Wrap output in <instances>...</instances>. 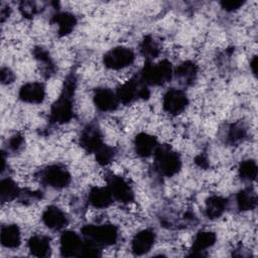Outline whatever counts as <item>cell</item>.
<instances>
[{
    "label": "cell",
    "instance_id": "cell-1",
    "mask_svg": "<svg viewBox=\"0 0 258 258\" xmlns=\"http://www.w3.org/2000/svg\"><path fill=\"white\" fill-rule=\"evenodd\" d=\"M76 90V78L74 75L67 77L59 97L51 105L49 120L51 123L64 124L74 117L73 96Z\"/></svg>",
    "mask_w": 258,
    "mask_h": 258
},
{
    "label": "cell",
    "instance_id": "cell-2",
    "mask_svg": "<svg viewBox=\"0 0 258 258\" xmlns=\"http://www.w3.org/2000/svg\"><path fill=\"white\" fill-rule=\"evenodd\" d=\"M155 169L163 176L170 177L176 174L181 167L179 154L167 145H158L154 152Z\"/></svg>",
    "mask_w": 258,
    "mask_h": 258
},
{
    "label": "cell",
    "instance_id": "cell-3",
    "mask_svg": "<svg viewBox=\"0 0 258 258\" xmlns=\"http://www.w3.org/2000/svg\"><path fill=\"white\" fill-rule=\"evenodd\" d=\"M173 70L171 63L166 60H160L152 63L147 60L140 73V79L146 86H161L171 80Z\"/></svg>",
    "mask_w": 258,
    "mask_h": 258
},
{
    "label": "cell",
    "instance_id": "cell-4",
    "mask_svg": "<svg viewBox=\"0 0 258 258\" xmlns=\"http://www.w3.org/2000/svg\"><path fill=\"white\" fill-rule=\"evenodd\" d=\"M82 234L100 246H110L118 239V230L114 225H86L82 228Z\"/></svg>",
    "mask_w": 258,
    "mask_h": 258
},
{
    "label": "cell",
    "instance_id": "cell-5",
    "mask_svg": "<svg viewBox=\"0 0 258 258\" xmlns=\"http://www.w3.org/2000/svg\"><path fill=\"white\" fill-rule=\"evenodd\" d=\"M39 178L42 183L54 188L67 187L72 180L68 169L58 164L48 165L40 170Z\"/></svg>",
    "mask_w": 258,
    "mask_h": 258
},
{
    "label": "cell",
    "instance_id": "cell-6",
    "mask_svg": "<svg viewBox=\"0 0 258 258\" xmlns=\"http://www.w3.org/2000/svg\"><path fill=\"white\" fill-rule=\"evenodd\" d=\"M135 59L134 51L131 48L117 46L107 51L103 56V62L110 70H122L132 64Z\"/></svg>",
    "mask_w": 258,
    "mask_h": 258
},
{
    "label": "cell",
    "instance_id": "cell-7",
    "mask_svg": "<svg viewBox=\"0 0 258 258\" xmlns=\"http://www.w3.org/2000/svg\"><path fill=\"white\" fill-rule=\"evenodd\" d=\"M107 187L113 198L120 203L128 204L134 200V192L129 183L121 176L110 173L106 177Z\"/></svg>",
    "mask_w": 258,
    "mask_h": 258
},
{
    "label": "cell",
    "instance_id": "cell-8",
    "mask_svg": "<svg viewBox=\"0 0 258 258\" xmlns=\"http://www.w3.org/2000/svg\"><path fill=\"white\" fill-rule=\"evenodd\" d=\"M188 105L186 94L179 89H169L163 96L162 107L163 110L170 115H177L181 113Z\"/></svg>",
    "mask_w": 258,
    "mask_h": 258
},
{
    "label": "cell",
    "instance_id": "cell-9",
    "mask_svg": "<svg viewBox=\"0 0 258 258\" xmlns=\"http://www.w3.org/2000/svg\"><path fill=\"white\" fill-rule=\"evenodd\" d=\"M145 87L146 85L141 81L140 77H134L117 89L116 96L120 103L127 105L136 99H140L141 92Z\"/></svg>",
    "mask_w": 258,
    "mask_h": 258
},
{
    "label": "cell",
    "instance_id": "cell-10",
    "mask_svg": "<svg viewBox=\"0 0 258 258\" xmlns=\"http://www.w3.org/2000/svg\"><path fill=\"white\" fill-rule=\"evenodd\" d=\"M80 145L88 152L95 153L103 145V135L96 124L87 125L80 135Z\"/></svg>",
    "mask_w": 258,
    "mask_h": 258
},
{
    "label": "cell",
    "instance_id": "cell-11",
    "mask_svg": "<svg viewBox=\"0 0 258 258\" xmlns=\"http://www.w3.org/2000/svg\"><path fill=\"white\" fill-rule=\"evenodd\" d=\"M84 241L74 231H66L61 234L59 240L60 254L63 257L80 256Z\"/></svg>",
    "mask_w": 258,
    "mask_h": 258
},
{
    "label": "cell",
    "instance_id": "cell-12",
    "mask_svg": "<svg viewBox=\"0 0 258 258\" xmlns=\"http://www.w3.org/2000/svg\"><path fill=\"white\" fill-rule=\"evenodd\" d=\"M94 103L102 112H112L118 108L119 100L112 90L108 88H98L94 93Z\"/></svg>",
    "mask_w": 258,
    "mask_h": 258
},
{
    "label": "cell",
    "instance_id": "cell-13",
    "mask_svg": "<svg viewBox=\"0 0 258 258\" xmlns=\"http://www.w3.org/2000/svg\"><path fill=\"white\" fill-rule=\"evenodd\" d=\"M18 96L22 102L29 104H39L43 102L45 98V88L41 83H27L20 88Z\"/></svg>",
    "mask_w": 258,
    "mask_h": 258
},
{
    "label": "cell",
    "instance_id": "cell-14",
    "mask_svg": "<svg viewBox=\"0 0 258 258\" xmlns=\"http://www.w3.org/2000/svg\"><path fill=\"white\" fill-rule=\"evenodd\" d=\"M155 242V233L145 229L138 232L131 242V249L135 255H143L151 250Z\"/></svg>",
    "mask_w": 258,
    "mask_h": 258
},
{
    "label": "cell",
    "instance_id": "cell-15",
    "mask_svg": "<svg viewBox=\"0 0 258 258\" xmlns=\"http://www.w3.org/2000/svg\"><path fill=\"white\" fill-rule=\"evenodd\" d=\"M42 222L48 229L58 231L67 226L68 217L59 208L49 206L42 214Z\"/></svg>",
    "mask_w": 258,
    "mask_h": 258
},
{
    "label": "cell",
    "instance_id": "cell-16",
    "mask_svg": "<svg viewBox=\"0 0 258 258\" xmlns=\"http://www.w3.org/2000/svg\"><path fill=\"white\" fill-rule=\"evenodd\" d=\"M157 146L156 137L145 132L137 134L134 139L135 152L141 157H149L154 154Z\"/></svg>",
    "mask_w": 258,
    "mask_h": 258
},
{
    "label": "cell",
    "instance_id": "cell-17",
    "mask_svg": "<svg viewBox=\"0 0 258 258\" xmlns=\"http://www.w3.org/2000/svg\"><path fill=\"white\" fill-rule=\"evenodd\" d=\"M113 196L108 187L94 186L90 189L88 201L91 206L97 209L108 208L113 203Z\"/></svg>",
    "mask_w": 258,
    "mask_h": 258
},
{
    "label": "cell",
    "instance_id": "cell-18",
    "mask_svg": "<svg viewBox=\"0 0 258 258\" xmlns=\"http://www.w3.org/2000/svg\"><path fill=\"white\" fill-rule=\"evenodd\" d=\"M217 240V236L212 231H200L192 242L191 252L192 255H202V252L206 251L208 248L212 247Z\"/></svg>",
    "mask_w": 258,
    "mask_h": 258
},
{
    "label": "cell",
    "instance_id": "cell-19",
    "mask_svg": "<svg viewBox=\"0 0 258 258\" xmlns=\"http://www.w3.org/2000/svg\"><path fill=\"white\" fill-rule=\"evenodd\" d=\"M1 244L5 248L14 249L21 243V234L17 225H7L1 228Z\"/></svg>",
    "mask_w": 258,
    "mask_h": 258
},
{
    "label": "cell",
    "instance_id": "cell-20",
    "mask_svg": "<svg viewBox=\"0 0 258 258\" xmlns=\"http://www.w3.org/2000/svg\"><path fill=\"white\" fill-rule=\"evenodd\" d=\"M28 249L33 256L46 257L50 253V239L44 235H33L28 240Z\"/></svg>",
    "mask_w": 258,
    "mask_h": 258
},
{
    "label": "cell",
    "instance_id": "cell-21",
    "mask_svg": "<svg viewBox=\"0 0 258 258\" xmlns=\"http://www.w3.org/2000/svg\"><path fill=\"white\" fill-rule=\"evenodd\" d=\"M53 23L57 25V33L59 36L70 34L77 25V18L70 12H58L52 18Z\"/></svg>",
    "mask_w": 258,
    "mask_h": 258
},
{
    "label": "cell",
    "instance_id": "cell-22",
    "mask_svg": "<svg viewBox=\"0 0 258 258\" xmlns=\"http://www.w3.org/2000/svg\"><path fill=\"white\" fill-rule=\"evenodd\" d=\"M173 74L175 75L176 79L178 81L185 85L188 86L192 84V82L196 80L197 75H198V67L194 61L186 60L181 62L174 71Z\"/></svg>",
    "mask_w": 258,
    "mask_h": 258
},
{
    "label": "cell",
    "instance_id": "cell-23",
    "mask_svg": "<svg viewBox=\"0 0 258 258\" xmlns=\"http://www.w3.org/2000/svg\"><path fill=\"white\" fill-rule=\"evenodd\" d=\"M227 205L228 201L223 197L212 196L208 198L206 201V216L211 220L220 218L226 211Z\"/></svg>",
    "mask_w": 258,
    "mask_h": 258
},
{
    "label": "cell",
    "instance_id": "cell-24",
    "mask_svg": "<svg viewBox=\"0 0 258 258\" xmlns=\"http://www.w3.org/2000/svg\"><path fill=\"white\" fill-rule=\"evenodd\" d=\"M21 189L18 187L16 182L10 178L6 177L0 181V201L2 204L11 202L16 198H19Z\"/></svg>",
    "mask_w": 258,
    "mask_h": 258
},
{
    "label": "cell",
    "instance_id": "cell-25",
    "mask_svg": "<svg viewBox=\"0 0 258 258\" xmlns=\"http://www.w3.org/2000/svg\"><path fill=\"white\" fill-rule=\"evenodd\" d=\"M237 207L241 212L252 211L257 206V196L251 188H245L237 194Z\"/></svg>",
    "mask_w": 258,
    "mask_h": 258
},
{
    "label": "cell",
    "instance_id": "cell-26",
    "mask_svg": "<svg viewBox=\"0 0 258 258\" xmlns=\"http://www.w3.org/2000/svg\"><path fill=\"white\" fill-rule=\"evenodd\" d=\"M32 53L34 57L37 59V61L41 63V69L46 77H49L54 73L55 68H54L53 61L46 49H44L41 46H36L33 48Z\"/></svg>",
    "mask_w": 258,
    "mask_h": 258
},
{
    "label": "cell",
    "instance_id": "cell-27",
    "mask_svg": "<svg viewBox=\"0 0 258 258\" xmlns=\"http://www.w3.org/2000/svg\"><path fill=\"white\" fill-rule=\"evenodd\" d=\"M140 52L147 60L151 61L152 58L157 57L160 52V48L151 35H146L140 43Z\"/></svg>",
    "mask_w": 258,
    "mask_h": 258
},
{
    "label": "cell",
    "instance_id": "cell-28",
    "mask_svg": "<svg viewBox=\"0 0 258 258\" xmlns=\"http://www.w3.org/2000/svg\"><path fill=\"white\" fill-rule=\"evenodd\" d=\"M247 136V128L246 126L241 123H235L232 124L229 128V131L227 133V142L231 145H235L238 143H241Z\"/></svg>",
    "mask_w": 258,
    "mask_h": 258
},
{
    "label": "cell",
    "instance_id": "cell-29",
    "mask_svg": "<svg viewBox=\"0 0 258 258\" xmlns=\"http://www.w3.org/2000/svg\"><path fill=\"white\" fill-rule=\"evenodd\" d=\"M238 172H239L240 177L243 180L253 181L257 177V172H258L257 164L254 160H251V159L244 160L240 163L239 168H238Z\"/></svg>",
    "mask_w": 258,
    "mask_h": 258
},
{
    "label": "cell",
    "instance_id": "cell-30",
    "mask_svg": "<svg viewBox=\"0 0 258 258\" xmlns=\"http://www.w3.org/2000/svg\"><path fill=\"white\" fill-rule=\"evenodd\" d=\"M115 154H116L115 148L108 146L106 144H104L97 152H95L96 160L101 165L109 164L114 159Z\"/></svg>",
    "mask_w": 258,
    "mask_h": 258
},
{
    "label": "cell",
    "instance_id": "cell-31",
    "mask_svg": "<svg viewBox=\"0 0 258 258\" xmlns=\"http://www.w3.org/2000/svg\"><path fill=\"white\" fill-rule=\"evenodd\" d=\"M19 10L21 14L26 18H31L37 13V8L34 2L31 1H22L19 4Z\"/></svg>",
    "mask_w": 258,
    "mask_h": 258
},
{
    "label": "cell",
    "instance_id": "cell-32",
    "mask_svg": "<svg viewBox=\"0 0 258 258\" xmlns=\"http://www.w3.org/2000/svg\"><path fill=\"white\" fill-rule=\"evenodd\" d=\"M244 3L245 1H242V0H223L220 2L222 8L228 12L239 9L244 5Z\"/></svg>",
    "mask_w": 258,
    "mask_h": 258
},
{
    "label": "cell",
    "instance_id": "cell-33",
    "mask_svg": "<svg viewBox=\"0 0 258 258\" xmlns=\"http://www.w3.org/2000/svg\"><path fill=\"white\" fill-rule=\"evenodd\" d=\"M24 143V138L22 135L20 134H15L13 135L9 141H8V147L12 150V151H18Z\"/></svg>",
    "mask_w": 258,
    "mask_h": 258
},
{
    "label": "cell",
    "instance_id": "cell-34",
    "mask_svg": "<svg viewBox=\"0 0 258 258\" xmlns=\"http://www.w3.org/2000/svg\"><path fill=\"white\" fill-rule=\"evenodd\" d=\"M14 74L12 73V71L8 68H2L0 71V79H1V83L3 85H8L11 84L14 81Z\"/></svg>",
    "mask_w": 258,
    "mask_h": 258
},
{
    "label": "cell",
    "instance_id": "cell-35",
    "mask_svg": "<svg viewBox=\"0 0 258 258\" xmlns=\"http://www.w3.org/2000/svg\"><path fill=\"white\" fill-rule=\"evenodd\" d=\"M196 163H197L200 167H202V168H207L208 165H209L208 159H207L205 156H203V155H199V156L196 157Z\"/></svg>",
    "mask_w": 258,
    "mask_h": 258
},
{
    "label": "cell",
    "instance_id": "cell-36",
    "mask_svg": "<svg viewBox=\"0 0 258 258\" xmlns=\"http://www.w3.org/2000/svg\"><path fill=\"white\" fill-rule=\"evenodd\" d=\"M9 13H10L9 7H2V8H1L0 15H1V21H2V22L5 20V18H7V17L9 16Z\"/></svg>",
    "mask_w": 258,
    "mask_h": 258
},
{
    "label": "cell",
    "instance_id": "cell-37",
    "mask_svg": "<svg viewBox=\"0 0 258 258\" xmlns=\"http://www.w3.org/2000/svg\"><path fill=\"white\" fill-rule=\"evenodd\" d=\"M250 67H251V69H252L253 74L256 75V72H257V70H256V67H257V56H254V57L252 58V60H251V62H250Z\"/></svg>",
    "mask_w": 258,
    "mask_h": 258
}]
</instances>
